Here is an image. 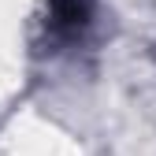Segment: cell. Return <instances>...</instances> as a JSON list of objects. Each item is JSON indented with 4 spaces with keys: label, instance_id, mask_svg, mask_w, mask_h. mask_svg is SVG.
I'll return each mask as SVG.
<instances>
[{
    "label": "cell",
    "instance_id": "1",
    "mask_svg": "<svg viewBox=\"0 0 156 156\" xmlns=\"http://www.w3.org/2000/svg\"><path fill=\"white\" fill-rule=\"evenodd\" d=\"M93 15H97V0H48L41 19L45 37L56 48L82 45L86 34L93 30Z\"/></svg>",
    "mask_w": 156,
    "mask_h": 156
}]
</instances>
